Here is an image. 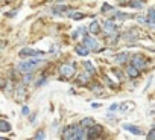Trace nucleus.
Listing matches in <instances>:
<instances>
[{"label": "nucleus", "mask_w": 155, "mask_h": 140, "mask_svg": "<svg viewBox=\"0 0 155 140\" xmlns=\"http://www.w3.org/2000/svg\"><path fill=\"white\" fill-rule=\"evenodd\" d=\"M126 73L129 75L131 78H137L138 76V69L135 66H129V67H128V70H126Z\"/></svg>", "instance_id": "obj_9"}, {"label": "nucleus", "mask_w": 155, "mask_h": 140, "mask_svg": "<svg viewBox=\"0 0 155 140\" xmlns=\"http://www.w3.org/2000/svg\"><path fill=\"white\" fill-rule=\"evenodd\" d=\"M108 9L111 11V9H113V8H111V6H110V5H108V3H105V5H104V6H102V12H105V11H108Z\"/></svg>", "instance_id": "obj_23"}, {"label": "nucleus", "mask_w": 155, "mask_h": 140, "mask_svg": "<svg viewBox=\"0 0 155 140\" xmlns=\"http://www.w3.org/2000/svg\"><path fill=\"white\" fill-rule=\"evenodd\" d=\"M137 2H145V0H137Z\"/></svg>", "instance_id": "obj_29"}, {"label": "nucleus", "mask_w": 155, "mask_h": 140, "mask_svg": "<svg viewBox=\"0 0 155 140\" xmlns=\"http://www.w3.org/2000/svg\"><path fill=\"white\" fill-rule=\"evenodd\" d=\"M84 46H87L91 50H99V43L90 37H84Z\"/></svg>", "instance_id": "obj_4"}, {"label": "nucleus", "mask_w": 155, "mask_h": 140, "mask_svg": "<svg viewBox=\"0 0 155 140\" xmlns=\"http://www.w3.org/2000/svg\"><path fill=\"white\" fill-rule=\"evenodd\" d=\"M64 139H67V140H70V139H74L76 140V137H74V126H67L66 128V131H64Z\"/></svg>", "instance_id": "obj_6"}, {"label": "nucleus", "mask_w": 155, "mask_h": 140, "mask_svg": "<svg viewBox=\"0 0 155 140\" xmlns=\"http://www.w3.org/2000/svg\"><path fill=\"white\" fill-rule=\"evenodd\" d=\"M35 139H44V133H43V131H38V134L35 136Z\"/></svg>", "instance_id": "obj_26"}, {"label": "nucleus", "mask_w": 155, "mask_h": 140, "mask_svg": "<svg viewBox=\"0 0 155 140\" xmlns=\"http://www.w3.org/2000/svg\"><path fill=\"white\" fill-rule=\"evenodd\" d=\"M15 96H17V99H23V98H24V88H23V87H18Z\"/></svg>", "instance_id": "obj_18"}, {"label": "nucleus", "mask_w": 155, "mask_h": 140, "mask_svg": "<svg viewBox=\"0 0 155 140\" xmlns=\"http://www.w3.org/2000/svg\"><path fill=\"white\" fill-rule=\"evenodd\" d=\"M116 31V24L113 23V21H106L105 23V32L106 34H111V32Z\"/></svg>", "instance_id": "obj_10"}, {"label": "nucleus", "mask_w": 155, "mask_h": 140, "mask_svg": "<svg viewBox=\"0 0 155 140\" xmlns=\"http://www.w3.org/2000/svg\"><path fill=\"white\" fill-rule=\"evenodd\" d=\"M70 15H72L74 20H81V18H84V14H70Z\"/></svg>", "instance_id": "obj_21"}, {"label": "nucleus", "mask_w": 155, "mask_h": 140, "mask_svg": "<svg viewBox=\"0 0 155 140\" xmlns=\"http://www.w3.org/2000/svg\"><path fill=\"white\" fill-rule=\"evenodd\" d=\"M148 139H155V130H151V131H149Z\"/></svg>", "instance_id": "obj_24"}, {"label": "nucleus", "mask_w": 155, "mask_h": 140, "mask_svg": "<svg viewBox=\"0 0 155 140\" xmlns=\"http://www.w3.org/2000/svg\"><path fill=\"white\" fill-rule=\"evenodd\" d=\"M123 128H125V130H128L129 133L135 134V136H141V134H143L140 128H137V126H134V125H128V123H126V125H123Z\"/></svg>", "instance_id": "obj_7"}, {"label": "nucleus", "mask_w": 155, "mask_h": 140, "mask_svg": "<svg viewBox=\"0 0 155 140\" xmlns=\"http://www.w3.org/2000/svg\"><path fill=\"white\" fill-rule=\"evenodd\" d=\"M21 113H23V116H28V114H29V108H28V107H23Z\"/></svg>", "instance_id": "obj_25"}, {"label": "nucleus", "mask_w": 155, "mask_h": 140, "mask_svg": "<svg viewBox=\"0 0 155 140\" xmlns=\"http://www.w3.org/2000/svg\"><path fill=\"white\" fill-rule=\"evenodd\" d=\"M88 47L87 46H76V53H78V55H81V56H87L88 55Z\"/></svg>", "instance_id": "obj_8"}, {"label": "nucleus", "mask_w": 155, "mask_h": 140, "mask_svg": "<svg viewBox=\"0 0 155 140\" xmlns=\"http://www.w3.org/2000/svg\"><path fill=\"white\" fill-rule=\"evenodd\" d=\"M100 131H102V128H100V126H91V130H90V137H96V136H97V133H100Z\"/></svg>", "instance_id": "obj_15"}, {"label": "nucleus", "mask_w": 155, "mask_h": 140, "mask_svg": "<svg viewBox=\"0 0 155 140\" xmlns=\"http://www.w3.org/2000/svg\"><path fill=\"white\" fill-rule=\"evenodd\" d=\"M116 61L119 63V64L126 63V61H128V53L125 52V53H120V55H117V56H116Z\"/></svg>", "instance_id": "obj_13"}, {"label": "nucleus", "mask_w": 155, "mask_h": 140, "mask_svg": "<svg viewBox=\"0 0 155 140\" xmlns=\"http://www.w3.org/2000/svg\"><path fill=\"white\" fill-rule=\"evenodd\" d=\"M132 66H135L137 69H145L146 67V60L143 55H134L132 56Z\"/></svg>", "instance_id": "obj_2"}, {"label": "nucleus", "mask_w": 155, "mask_h": 140, "mask_svg": "<svg viewBox=\"0 0 155 140\" xmlns=\"http://www.w3.org/2000/svg\"><path fill=\"white\" fill-rule=\"evenodd\" d=\"M5 84H6V82H5V79H0V88H3Z\"/></svg>", "instance_id": "obj_27"}, {"label": "nucleus", "mask_w": 155, "mask_h": 140, "mask_svg": "<svg viewBox=\"0 0 155 140\" xmlns=\"http://www.w3.org/2000/svg\"><path fill=\"white\" fill-rule=\"evenodd\" d=\"M43 61L41 60H34V61H23V63H20L18 64V70H21V72H24V73H29L32 72L34 69H37L41 64Z\"/></svg>", "instance_id": "obj_1"}, {"label": "nucleus", "mask_w": 155, "mask_h": 140, "mask_svg": "<svg viewBox=\"0 0 155 140\" xmlns=\"http://www.w3.org/2000/svg\"><path fill=\"white\" fill-rule=\"evenodd\" d=\"M74 137H76V139H85V133H84L82 128L74 126Z\"/></svg>", "instance_id": "obj_12"}, {"label": "nucleus", "mask_w": 155, "mask_h": 140, "mask_svg": "<svg viewBox=\"0 0 155 140\" xmlns=\"http://www.w3.org/2000/svg\"><path fill=\"white\" fill-rule=\"evenodd\" d=\"M60 73L62 75V76H72V75L74 73V67L72 66V64H62V66L60 67Z\"/></svg>", "instance_id": "obj_3"}, {"label": "nucleus", "mask_w": 155, "mask_h": 140, "mask_svg": "<svg viewBox=\"0 0 155 140\" xmlns=\"http://www.w3.org/2000/svg\"><path fill=\"white\" fill-rule=\"evenodd\" d=\"M78 82H79V84H85V82H88V75L82 73L81 76L78 78Z\"/></svg>", "instance_id": "obj_19"}, {"label": "nucleus", "mask_w": 155, "mask_h": 140, "mask_svg": "<svg viewBox=\"0 0 155 140\" xmlns=\"http://www.w3.org/2000/svg\"><path fill=\"white\" fill-rule=\"evenodd\" d=\"M84 67L87 69V72H88V73H91V75H93V73H96V69L91 66V63H90V61H85V63H84Z\"/></svg>", "instance_id": "obj_16"}, {"label": "nucleus", "mask_w": 155, "mask_h": 140, "mask_svg": "<svg viewBox=\"0 0 155 140\" xmlns=\"http://www.w3.org/2000/svg\"><path fill=\"white\" fill-rule=\"evenodd\" d=\"M149 18L155 20V9H149Z\"/></svg>", "instance_id": "obj_22"}, {"label": "nucleus", "mask_w": 155, "mask_h": 140, "mask_svg": "<svg viewBox=\"0 0 155 140\" xmlns=\"http://www.w3.org/2000/svg\"><path fill=\"white\" fill-rule=\"evenodd\" d=\"M116 108H117V104H114V105H111V111H116Z\"/></svg>", "instance_id": "obj_28"}, {"label": "nucleus", "mask_w": 155, "mask_h": 140, "mask_svg": "<svg viewBox=\"0 0 155 140\" xmlns=\"http://www.w3.org/2000/svg\"><path fill=\"white\" fill-rule=\"evenodd\" d=\"M90 31H91V34H99V31H100V26L97 21H93L91 26H90Z\"/></svg>", "instance_id": "obj_14"}, {"label": "nucleus", "mask_w": 155, "mask_h": 140, "mask_svg": "<svg viewBox=\"0 0 155 140\" xmlns=\"http://www.w3.org/2000/svg\"><path fill=\"white\" fill-rule=\"evenodd\" d=\"M53 11H56V14H61L62 11H67V6H56Z\"/></svg>", "instance_id": "obj_20"}, {"label": "nucleus", "mask_w": 155, "mask_h": 140, "mask_svg": "<svg viewBox=\"0 0 155 140\" xmlns=\"http://www.w3.org/2000/svg\"><path fill=\"white\" fill-rule=\"evenodd\" d=\"M93 125H94V120L91 117H87V119L82 120V126H93Z\"/></svg>", "instance_id": "obj_17"}, {"label": "nucleus", "mask_w": 155, "mask_h": 140, "mask_svg": "<svg viewBox=\"0 0 155 140\" xmlns=\"http://www.w3.org/2000/svg\"><path fill=\"white\" fill-rule=\"evenodd\" d=\"M0 131H3V133L11 131V125H9V122H6V120H0Z\"/></svg>", "instance_id": "obj_11"}, {"label": "nucleus", "mask_w": 155, "mask_h": 140, "mask_svg": "<svg viewBox=\"0 0 155 140\" xmlns=\"http://www.w3.org/2000/svg\"><path fill=\"white\" fill-rule=\"evenodd\" d=\"M37 55H43L41 52L34 50V49H23L20 50V56H37Z\"/></svg>", "instance_id": "obj_5"}]
</instances>
